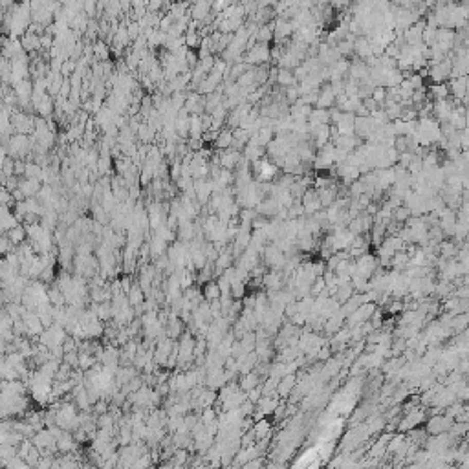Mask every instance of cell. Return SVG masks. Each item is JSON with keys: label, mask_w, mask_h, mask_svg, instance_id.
Returning <instances> with one entry per match:
<instances>
[{"label": "cell", "mask_w": 469, "mask_h": 469, "mask_svg": "<svg viewBox=\"0 0 469 469\" xmlns=\"http://www.w3.org/2000/svg\"><path fill=\"white\" fill-rule=\"evenodd\" d=\"M390 436H392V432H383V435L380 436V438L376 440L372 444V447L369 449V457L370 458H380L383 457V455H387V447H389V440Z\"/></svg>", "instance_id": "5b68a950"}, {"label": "cell", "mask_w": 469, "mask_h": 469, "mask_svg": "<svg viewBox=\"0 0 469 469\" xmlns=\"http://www.w3.org/2000/svg\"><path fill=\"white\" fill-rule=\"evenodd\" d=\"M455 420L447 414H432L429 418L427 425H425V431L427 435H440V432H447L453 427Z\"/></svg>", "instance_id": "6da1fadb"}, {"label": "cell", "mask_w": 469, "mask_h": 469, "mask_svg": "<svg viewBox=\"0 0 469 469\" xmlns=\"http://www.w3.org/2000/svg\"><path fill=\"white\" fill-rule=\"evenodd\" d=\"M77 447L76 436L71 435L70 431H64L63 436L57 440V453H74Z\"/></svg>", "instance_id": "52a82bcc"}, {"label": "cell", "mask_w": 469, "mask_h": 469, "mask_svg": "<svg viewBox=\"0 0 469 469\" xmlns=\"http://www.w3.org/2000/svg\"><path fill=\"white\" fill-rule=\"evenodd\" d=\"M167 244H169L167 240H164L161 237L154 234V237L151 239V242H149V246H151V255L154 257V259H158V257L165 255V253H167V249H169Z\"/></svg>", "instance_id": "7c38bea8"}, {"label": "cell", "mask_w": 469, "mask_h": 469, "mask_svg": "<svg viewBox=\"0 0 469 469\" xmlns=\"http://www.w3.org/2000/svg\"><path fill=\"white\" fill-rule=\"evenodd\" d=\"M233 141H234L233 130H222V132H218V138L214 139V145L218 149H229V147H233Z\"/></svg>", "instance_id": "e0dca14e"}, {"label": "cell", "mask_w": 469, "mask_h": 469, "mask_svg": "<svg viewBox=\"0 0 469 469\" xmlns=\"http://www.w3.org/2000/svg\"><path fill=\"white\" fill-rule=\"evenodd\" d=\"M335 101H337V96H335L332 86H327V88H322V90H319V97H317L319 109H330Z\"/></svg>", "instance_id": "9c48e42d"}, {"label": "cell", "mask_w": 469, "mask_h": 469, "mask_svg": "<svg viewBox=\"0 0 469 469\" xmlns=\"http://www.w3.org/2000/svg\"><path fill=\"white\" fill-rule=\"evenodd\" d=\"M127 297H129V301H130V304H132V306H139V304H143V302H145L147 295H145V292L141 290V286L134 284L132 288H130V292L127 293Z\"/></svg>", "instance_id": "2e32d148"}, {"label": "cell", "mask_w": 469, "mask_h": 469, "mask_svg": "<svg viewBox=\"0 0 469 469\" xmlns=\"http://www.w3.org/2000/svg\"><path fill=\"white\" fill-rule=\"evenodd\" d=\"M277 83L284 88L293 86L295 84V74L290 68H281V70H277Z\"/></svg>", "instance_id": "5bb4252c"}, {"label": "cell", "mask_w": 469, "mask_h": 469, "mask_svg": "<svg viewBox=\"0 0 469 469\" xmlns=\"http://www.w3.org/2000/svg\"><path fill=\"white\" fill-rule=\"evenodd\" d=\"M6 234H8L9 240H11L15 246H19V244H22L26 240L28 231H26V226H17V227H13V229H9Z\"/></svg>", "instance_id": "d6986e66"}, {"label": "cell", "mask_w": 469, "mask_h": 469, "mask_svg": "<svg viewBox=\"0 0 469 469\" xmlns=\"http://www.w3.org/2000/svg\"><path fill=\"white\" fill-rule=\"evenodd\" d=\"M295 385H297V377L293 376V374H288V376H284L281 381H279L277 394H279L281 398H288L290 394L293 392V389H295Z\"/></svg>", "instance_id": "ba28073f"}, {"label": "cell", "mask_w": 469, "mask_h": 469, "mask_svg": "<svg viewBox=\"0 0 469 469\" xmlns=\"http://www.w3.org/2000/svg\"><path fill=\"white\" fill-rule=\"evenodd\" d=\"M288 416V405L286 403H281V405H277V409L273 410V418L275 420H282Z\"/></svg>", "instance_id": "603a6c76"}, {"label": "cell", "mask_w": 469, "mask_h": 469, "mask_svg": "<svg viewBox=\"0 0 469 469\" xmlns=\"http://www.w3.org/2000/svg\"><path fill=\"white\" fill-rule=\"evenodd\" d=\"M449 88H447V84H444V83H436L435 86L431 88V97L435 101H440V99H447L449 97Z\"/></svg>", "instance_id": "44dd1931"}, {"label": "cell", "mask_w": 469, "mask_h": 469, "mask_svg": "<svg viewBox=\"0 0 469 469\" xmlns=\"http://www.w3.org/2000/svg\"><path fill=\"white\" fill-rule=\"evenodd\" d=\"M268 59H272V50L266 42H259L257 46L249 48V53H247V63L249 64H260L266 63Z\"/></svg>", "instance_id": "7a4b0ae2"}, {"label": "cell", "mask_w": 469, "mask_h": 469, "mask_svg": "<svg viewBox=\"0 0 469 469\" xmlns=\"http://www.w3.org/2000/svg\"><path fill=\"white\" fill-rule=\"evenodd\" d=\"M282 275H284V273H281L279 269H272L269 273H264L262 286L268 290V292H277V290L284 284V279H281Z\"/></svg>", "instance_id": "277c9868"}, {"label": "cell", "mask_w": 469, "mask_h": 469, "mask_svg": "<svg viewBox=\"0 0 469 469\" xmlns=\"http://www.w3.org/2000/svg\"><path fill=\"white\" fill-rule=\"evenodd\" d=\"M277 398H279L277 394H262V398L257 402V409H259L264 416L273 414V410H275L277 405H279V400Z\"/></svg>", "instance_id": "8992f818"}, {"label": "cell", "mask_w": 469, "mask_h": 469, "mask_svg": "<svg viewBox=\"0 0 469 469\" xmlns=\"http://www.w3.org/2000/svg\"><path fill=\"white\" fill-rule=\"evenodd\" d=\"M35 109H37V112L41 114V116H50L51 110H53V103H51V97L48 96V94H44V96H42L41 99L35 101Z\"/></svg>", "instance_id": "ac0fdd59"}, {"label": "cell", "mask_w": 469, "mask_h": 469, "mask_svg": "<svg viewBox=\"0 0 469 469\" xmlns=\"http://www.w3.org/2000/svg\"><path fill=\"white\" fill-rule=\"evenodd\" d=\"M154 132H156V129H152L151 125H139V129H138V134H139V139H141V141H151V139L154 138Z\"/></svg>", "instance_id": "7402d4cb"}, {"label": "cell", "mask_w": 469, "mask_h": 469, "mask_svg": "<svg viewBox=\"0 0 469 469\" xmlns=\"http://www.w3.org/2000/svg\"><path fill=\"white\" fill-rule=\"evenodd\" d=\"M260 465H264V458H262V457H257V458H253V460L247 462V464L244 465V467L249 469V467H260Z\"/></svg>", "instance_id": "484cf974"}, {"label": "cell", "mask_w": 469, "mask_h": 469, "mask_svg": "<svg viewBox=\"0 0 469 469\" xmlns=\"http://www.w3.org/2000/svg\"><path fill=\"white\" fill-rule=\"evenodd\" d=\"M242 158H244V156L240 154L239 151H234V149H226V151L220 154V158L214 159V161H217V164H220V167L233 171V169L239 167V164L242 161Z\"/></svg>", "instance_id": "3957f363"}, {"label": "cell", "mask_w": 469, "mask_h": 469, "mask_svg": "<svg viewBox=\"0 0 469 469\" xmlns=\"http://www.w3.org/2000/svg\"><path fill=\"white\" fill-rule=\"evenodd\" d=\"M0 226H2V233H8L9 229L19 226V217L15 213H9L8 205H2V222H0Z\"/></svg>", "instance_id": "8fae6325"}, {"label": "cell", "mask_w": 469, "mask_h": 469, "mask_svg": "<svg viewBox=\"0 0 469 469\" xmlns=\"http://www.w3.org/2000/svg\"><path fill=\"white\" fill-rule=\"evenodd\" d=\"M220 286H218V282H211L207 281L205 282V288H204V297L205 301H217V299H220Z\"/></svg>", "instance_id": "ffe728a7"}, {"label": "cell", "mask_w": 469, "mask_h": 469, "mask_svg": "<svg viewBox=\"0 0 469 469\" xmlns=\"http://www.w3.org/2000/svg\"><path fill=\"white\" fill-rule=\"evenodd\" d=\"M330 356H332L330 348H322L321 347V350H319V359H330Z\"/></svg>", "instance_id": "4316f807"}, {"label": "cell", "mask_w": 469, "mask_h": 469, "mask_svg": "<svg viewBox=\"0 0 469 469\" xmlns=\"http://www.w3.org/2000/svg\"><path fill=\"white\" fill-rule=\"evenodd\" d=\"M253 431H255L257 440L268 438L269 432H272V423H269V420L260 418V420H257L255 425H253Z\"/></svg>", "instance_id": "4fadbf2b"}, {"label": "cell", "mask_w": 469, "mask_h": 469, "mask_svg": "<svg viewBox=\"0 0 469 469\" xmlns=\"http://www.w3.org/2000/svg\"><path fill=\"white\" fill-rule=\"evenodd\" d=\"M260 383H262V381H260V376H259V372H257V370H251V372L242 374V376H240V381H239L240 389L246 390V392H249L251 389H255V387L260 385Z\"/></svg>", "instance_id": "30bf717a"}, {"label": "cell", "mask_w": 469, "mask_h": 469, "mask_svg": "<svg viewBox=\"0 0 469 469\" xmlns=\"http://www.w3.org/2000/svg\"><path fill=\"white\" fill-rule=\"evenodd\" d=\"M94 51H96V55L99 59H106V57H109V51H106V46L103 44V42H97L96 48H94Z\"/></svg>", "instance_id": "d4e9b609"}, {"label": "cell", "mask_w": 469, "mask_h": 469, "mask_svg": "<svg viewBox=\"0 0 469 469\" xmlns=\"http://www.w3.org/2000/svg\"><path fill=\"white\" fill-rule=\"evenodd\" d=\"M22 48H24L26 51H33V50H39V48L42 46L41 42V37H37L35 33H31V31H28V33L22 37Z\"/></svg>", "instance_id": "9a60e30c"}, {"label": "cell", "mask_w": 469, "mask_h": 469, "mask_svg": "<svg viewBox=\"0 0 469 469\" xmlns=\"http://www.w3.org/2000/svg\"><path fill=\"white\" fill-rule=\"evenodd\" d=\"M94 410H96L97 414H105V412H109V405H106V403L103 402V398H101L94 403Z\"/></svg>", "instance_id": "cb8c5ba5"}]
</instances>
